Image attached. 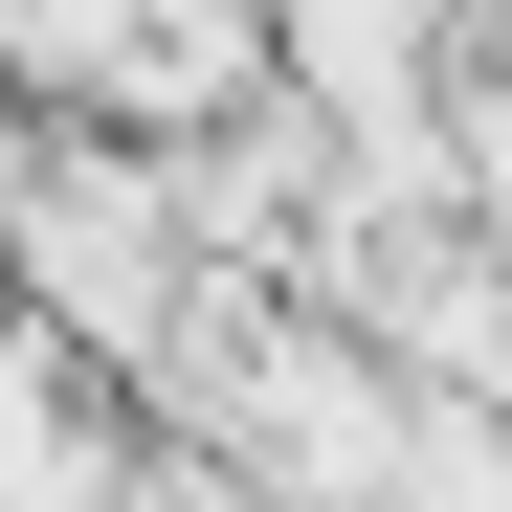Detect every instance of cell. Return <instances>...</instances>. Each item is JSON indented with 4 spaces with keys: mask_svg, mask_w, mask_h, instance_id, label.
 <instances>
[{
    "mask_svg": "<svg viewBox=\"0 0 512 512\" xmlns=\"http://www.w3.org/2000/svg\"><path fill=\"white\" fill-rule=\"evenodd\" d=\"M0 312L45 334V357H90L112 401L179 357L201 312V245H179V179H156V134H23V201H0Z\"/></svg>",
    "mask_w": 512,
    "mask_h": 512,
    "instance_id": "obj_1",
    "label": "cell"
},
{
    "mask_svg": "<svg viewBox=\"0 0 512 512\" xmlns=\"http://www.w3.org/2000/svg\"><path fill=\"white\" fill-rule=\"evenodd\" d=\"M112 446H134L112 379H90V357H45V334L0 312V512H112Z\"/></svg>",
    "mask_w": 512,
    "mask_h": 512,
    "instance_id": "obj_2",
    "label": "cell"
},
{
    "mask_svg": "<svg viewBox=\"0 0 512 512\" xmlns=\"http://www.w3.org/2000/svg\"><path fill=\"white\" fill-rule=\"evenodd\" d=\"M357 512H512V423H490V401H423L401 468H379Z\"/></svg>",
    "mask_w": 512,
    "mask_h": 512,
    "instance_id": "obj_3",
    "label": "cell"
}]
</instances>
